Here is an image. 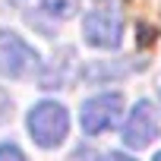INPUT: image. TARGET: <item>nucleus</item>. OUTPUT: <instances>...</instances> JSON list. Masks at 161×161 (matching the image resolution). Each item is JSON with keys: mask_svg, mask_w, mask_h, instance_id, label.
<instances>
[{"mask_svg": "<svg viewBox=\"0 0 161 161\" xmlns=\"http://www.w3.org/2000/svg\"><path fill=\"white\" fill-rule=\"evenodd\" d=\"M25 126H29V136L35 145L57 148L69 136V111L60 101H38V104H32Z\"/></svg>", "mask_w": 161, "mask_h": 161, "instance_id": "obj_1", "label": "nucleus"}, {"mask_svg": "<svg viewBox=\"0 0 161 161\" xmlns=\"http://www.w3.org/2000/svg\"><path fill=\"white\" fill-rule=\"evenodd\" d=\"M41 69L38 51L16 32L0 29V76L3 79H29Z\"/></svg>", "mask_w": 161, "mask_h": 161, "instance_id": "obj_2", "label": "nucleus"}, {"mask_svg": "<svg viewBox=\"0 0 161 161\" xmlns=\"http://www.w3.org/2000/svg\"><path fill=\"white\" fill-rule=\"evenodd\" d=\"M82 38H86V44H92L98 51H117L123 41V16L117 13V7L89 10L82 19Z\"/></svg>", "mask_w": 161, "mask_h": 161, "instance_id": "obj_3", "label": "nucleus"}, {"mask_svg": "<svg viewBox=\"0 0 161 161\" xmlns=\"http://www.w3.org/2000/svg\"><path fill=\"white\" fill-rule=\"evenodd\" d=\"M123 114V95L120 92H101L82 101V111H79V123H82L86 136H98L104 130H111Z\"/></svg>", "mask_w": 161, "mask_h": 161, "instance_id": "obj_4", "label": "nucleus"}, {"mask_svg": "<svg viewBox=\"0 0 161 161\" xmlns=\"http://www.w3.org/2000/svg\"><path fill=\"white\" fill-rule=\"evenodd\" d=\"M158 133H161V123H158V114H155L152 101H148V98H139V101L133 104L126 123H123V145L139 152V148L152 145V142L158 139Z\"/></svg>", "mask_w": 161, "mask_h": 161, "instance_id": "obj_5", "label": "nucleus"}, {"mask_svg": "<svg viewBox=\"0 0 161 161\" xmlns=\"http://www.w3.org/2000/svg\"><path fill=\"white\" fill-rule=\"evenodd\" d=\"M73 69H76V51L73 47L57 51L54 60L41 69V89H63L73 79Z\"/></svg>", "mask_w": 161, "mask_h": 161, "instance_id": "obj_6", "label": "nucleus"}, {"mask_svg": "<svg viewBox=\"0 0 161 161\" xmlns=\"http://www.w3.org/2000/svg\"><path fill=\"white\" fill-rule=\"evenodd\" d=\"M133 66H123L120 60H92L82 73H86V79L89 82H108V79H120V76H126Z\"/></svg>", "mask_w": 161, "mask_h": 161, "instance_id": "obj_7", "label": "nucleus"}, {"mask_svg": "<svg viewBox=\"0 0 161 161\" xmlns=\"http://www.w3.org/2000/svg\"><path fill=\"white\" fill-rule=\"evenodd\" d=\"M41 10L54 19H73L79 10V0H41Z\"/></svg>", "mask_w": 161, "mask_h": 161, "instance_id": "obj_8", "label": "nucleus"}, {"mask_svg": "<svg viewBox=\"0 0 161 161\" xmlns=\"http://www.w3.org/2000/svg\"><path fill=\"white\" fill-rule=\"evenodd\" d=\"M0 161H29L16 142H0Z\"/></svg>", "mask_w": 161, "mask_h": 161, "instance_id": "obj_9", "label": "nucleus"}, {"mask_svg": "<svg viewBox=\"0 0 161 161\" xmlns=\"http://www.w3.org/2000/svg\"><path fill=\"white\" fill-rule=\"evenodd\" d=\"M13 117V98L7 95V89H0V123H7Z\"/></svg>", "mask_w": 161, "mask_h": 161, "instance_id": "obj_10", "label": "nucleus"}, {"mask_svg": "<svg viewBox=\"0 0 161 161\" xmlns=\"http://www.w3.org/2000/svg\"><path fill=\"white\" fill-rule=\"evenodd\" d=\"M101 161H136L133 155H126V152H104L101 155Z\"/></svg>", "mask_w": 161, "mask_h": 161, "instance_id": "obj_11", "label": "nucleus"}, {"mask_svg": "<svg viewBox=\"0 0 161 161\" xmlns=\"http://www.w3.org/2000/svg\"><path fill=\"white\" fill-rule=\"evenodd\" d=\"M152 161H161V152H158V155H155V158H152Z\"/></svg>", "mask_w": 161, "mask_h": 161, "instance_id": "obj_12", "label": "nucleus"}, {"mask_svg": "<svg viewBox=\"0 0 161 161\" xmlns=\"http://www.w3.org/2000/svg\"><path fill=\"white\" fill-rule=\"evenodd\" d=\"M158 98H161V86H158Z\"/></svg>", "mask_w": 161, "mask_h": 161, "instance_id": "obj_13", "label": "nucleus"}]
</instances>
